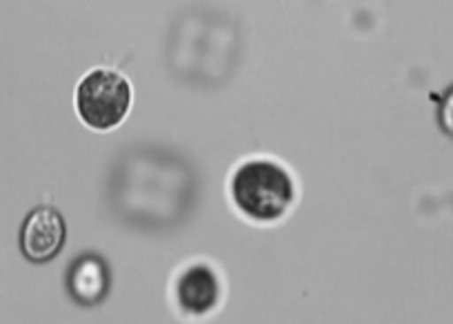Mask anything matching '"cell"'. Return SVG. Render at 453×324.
Instances as JSON below:
<instances>
[{
    "instance_id": "1",
    "label": "cell",
    "mask_w": 453,
    "mask_h": 324,
    "mask_svg": "<svg viewBox=\"0 0 453 324\" xmlns=\"http://www.w3.org/2000/svg\"><path fill=\"white\" fill-rule=\"evenodd\" d=\"M232 196L242 213L260 222L278 220L294 200L291 176L272 160H250L234 174Z\"/></svg>"
},
{
    "instance_id": "2",
    "label": "cell",
    "mask_w": 453,
    "mask_h": 324,
    "mask_svg": "<svg viewBox=\"0 0 453 324\" xmlns=\"http://www.w3.org/2000/svg\"><path fill=\"white\" fill-rule=\"evenodd\" d=\"M132 104L127 78L113 69H94L76 89L78 116L94 129H111L125 120Z\"/></svg>"
},
{
    "instance_id": "3",
    "label": "cell",
    "mask_w": 453,
    "mask_h": 324,
    "mask_svg": "<svg viewBox=\"0 0 453 324\" xmlns=\"http://www.w3.org/2000/svg\"><path fill=\"white\" fill-rule=\"evenodd\" d=\"M67 227L63 216L51 207H38L25 220L20 231V249L25 258L36 265L50 262L63 251Z\"/></svg>"
},
{
    "instance_id": "4",
    "label": "cell",
    "mask_w": 453,
    "mask_h": 324,
    "mask_svg": "<svg viewBox=\"0 0 453 324\" xmlns=\"http://www.w3.org/2000/svg\"><path fill=\"white\" fill-rule=\"evenodd\" d=\"M178 302L189 313H207L218 300V278L207 265H194L180 275L178 280Z\"/></svg>"
},
{
    "instance_id": "5",
    "label": "cell",
    "mask_w": 453,
    "mask_h": 324,
    "mask_svg": "<svg viewBox=\"0 0 453 324\" xmlns=\"http://www.w3.org/2000/svg\"><path fill=\"white\" fill-rule=\"evenodd\" d=\"M109 287L107 266L100 258L85 256L73 265L69 274V291L82 305H96L104 297Z\"/></svg>"
},
{
    "instance_id": "6",
    "label": "cell",
    "mask_w": 453,
    "mask_h": 324,
    "mask_svg": "<svg viewBox=\"0 0 453 324\" xmlns=\"http://www.w3.org/2000/svg\"><path fill=\"white\" fill-rule=\"evenodd\" d=\"M440 125L449 135H453V87L444 94L442 103H440Z\"/></svg>"
}]
</instances>
